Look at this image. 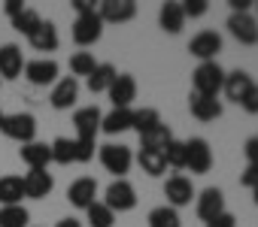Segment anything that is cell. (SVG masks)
Here are the masks:
<instances>
[{"instance_id":"cell-10","label":"cell","mask_w":258,"mask_h":227,"mask_svg":"<svg viewBox=\"0 0 258 227\" xmlns=\"http://www.w3.org/2000/svg\"><path fill=\"white\" fill-rule=\"evenodd\" d=\"M25 79L37 88L55 85L58 82V64L52 58H37V61H25Z\"/></svg>"},{"instance_id":"cell-1","label":"cell","mask_w":258,"mask_h":227,"mask_svg":"<svg viewBox=\"0 0 258 227\" xmlns=\"http://www.w3.org/2000/svg\"><path fill=\"white\" fill-rule=\"evenodd\" d=\"M0 134H4L7 140H16V143L28 146L37 137V119L31 116V112H13V116H4L0 119Z\"/></svg>"},{"instance_id":"cell-20","label":"cell","mask_w":258,"mask_h":227,"mask_svg":"<svg viewBox=\"0 0 258 227\" xmlns=\"http://www.w3.org/2000/svg\"><path fill=\"white\" fill-rule=\"evenodd\" d=\"M188 109H191V116H195L198 122H216V119H222V100H219V97L191 94Z\"/></svg>"},{"instance_id":"cell-13","label":"cell","mask_w":258,"mask_h":227,"mask_svg":"<svg viewBox=\"0 0 258 227\" xmlns=\"http://www.w3.org/2000/svg\"><path fill=\"white\" fill-rule=\"evenodd\" d=\"M22 73H25L22 46H16V43L0 46V79H19Z\"/></svg>"},{"instance_id":"cell-50","label":"cell","mask_w":258,"mask_h":227,"mask_svg":"<svg viewBox=\"0 0 258 227\" xmlns=\"http://www.w3.org/2000/svg\"><path fill=\"white\" fill-rule=\"evenodd\" d=\"M255 140H258V137H255Z\"/></svg>"},{"instance_id":"cell-49","label":"cell","mask_w":258,"mask_h":227,"mask_svg":"<svg viewBox=\"0 0 258 227\" xmlns=\"http://www.w3.org/2000/svg\"><path fill=\"white\" fill-rule=\"evenodd\" d=\"M255 7H258V0H255Z\"/></svg>"},{"instance_id":"cell-29","label":"cell","mask_w":258,"mask_h":227,"mask_svg":"<svg viewBox=\"0 0 258 227\" xmlns=\"http://www.w3.org/2000/svg\"><path fill=\"white\" fill-rule=\"evenodd\" d=\"M31 212L25 206H0V227H28Z\"/></svg>"},{"instance_id":"cell-5","label":"cell","mask_w":258,"mask_h":227,"mask_svg":"<svg viewBox=\"0 0 258 227\" xmlns=\"http://www.w3.org/2000/svg\"><path fill=\"white\" fill-rule=\"evenodd\" d=\"M210 167H213V149H210V143L204 137L185 140V170L204 176V173H210Z\"/></svg>"},{"instance_id":"cell-28","label":"cell","mask_w":258,"mask_h":227,"mask_svg":"<svg viewBox=\"0 0 258 227\" xmlns=\"http://www.w3.org/2000/svg\"><path fill=\"white\" fill-rule=\"evenodd\" d=\"M170 140H173V131L161 122V125H155L152 131L140 134V149H164Z\"/></svg>"},{"instance_id":"cell-32","label":"cell","mask_w":258,"mask_h":227,"mask_svg":"<svg viewBox=\"0 0 258 227\" xmlns=\"http://www.w3.org/2000/svg\"><path fill=\"white\" fill-rule=\"evenodd\" d=\"M85 218H88V227H112L115 212H112V209H106V206L97 200V203H91V206L85 209Z\"/></svg>"},{"instance_id":"cell-43","label":"cell","mask_w":258,"mask_h":227,"mask_svg":"<svg viewBox=\"0 0 258 227\" xmlns=\"http://www.w3.org/2000/svg\"><path fill=\"white\" fill-rule=\"evenodd\" d=\"M243 152H246V161H249V164H258V140H255V137H252V140H246Z\"/></svg>"},{"instance_id":"cell-15","label":"cell","mask_w":258,"mask_h":227,"mask_svg":"<svg viewBox=\"0 0 258 227\" xmlns=\"http://www.w3.org/2000/svg\"><path fill=\"white\" fill-rule=\"evenodd\" d=\"M22 182H25V197H31V200H43L55 188V179L49 170H28V176Z\"/></svg>"},{"instance_id":"cell-26","label":"cell","mask_w":258,"mask_h":227,"mask_svg":"<svg viewBox=\"0 0 258 227\" xmlns=\"http://www.w3.org/2000/svg\"><path fill=\"white\" fill-rule=\"evenodd\" d=\"M137 164L143 167L146 176H161L167 170V161H164V149H140L137 155Z\"/></svg>"},{"instance_id":"cell-30","label":"cell","mask_w":258,"mask_h":227,"mask_svg":"<svg viewBox=\"0 0 258 227\" xmlns=\"http://www.w3.org/2000/svg\"><path fill=\"white\" fill-rule=\"evenodd\" d=\"M149 227H182V221L173 206H155L149 212Z\"/></svg>"},{"instance_id":"cell-35","label":"cell","mask_w":258,"mask_h":227,"mask_svg":"<svg viewBox=\"0 0 258 227\" xmlns=\"http://www.w3.org/2000/svg\"><path fill=\"white\" fill-rule=\"evenodd\" d=\"M164 161H167V167H173V170H185V143L173 137V140L164 146Z\"/></svg>"},{"instance_id":"cell-47","label":"cell","mask_w":258,"mask_h":227,"mask_svg":"<svg viewBox=\"0 0 258 227\" xmlns=\"http://www.w3.org/2000/svg\"><path fill=\"white\" fill-rule=\"evenodd\" d=\"M252 194H255V203H258V188H255V191H252Z\"/></svg>"},{"instance_id":"cell-31","label":"cell","mask_w":258,"mask_h":227,"mask_svg":"<svg viewBox=\"0 0 258 227\" xmlns=\"http://www.w3.org/2000/svg\"><path fill=\"white\" fill-rule=\"evenodd\" d=\"M155 125H161V116H158V109H152V106L134 109V122H131V128H134L137 134H146V131H152Z\"/></svg>"},{"instance_id":"cell-9","label":"cell","mask_w":258,"mask_h":227,"mask_svg":"<svg viewBox=\"0 0 258 227\" xmlns=\"http://www.w3.org/2000/svg\"><path fill=\"white\" fill-rule=\"evenodd\" d=\"M97 16L103 25H124L137 16V4L134 0H103L97 7Z\"/></svg>"},{"instance_id":"cell-41","label":"cell","mask_w":258,"mask_h":227,"mask_svg":"<svg viewBox=\"0 0 258 227\" xmlns=\"http://www.w3.org/2000/svg\"><path fill=\"white\" fill-rule=\"evenodd\" d=\"M207 227H237V218H234L231 212H222V215H216L213 221H207Z\"/></svg>"},{"instance_id":"cell-4","label":"cell","mask_w":258,"mask_h":227,"mask_svg":"<svg viewBox=\"0 0 258 227\" xmlns=\"http://www.w3.org/2000/svg\"><path fill=\"white\" fill-rule=\"evenodd\" d=\"M103 206L112 209V212H131L137 206V191L127 179H115L109 188H106V197H103Z\"/></svg>"},{"instance_id":"cell-11","label":"cell","mask_w":258,"mask_h":227,"mask_svg":"<svg viewBox=\"0 0 258 227\" xmlns=\"http://www.w3.org/2000/svg\"><path fill=\"white\" fill-rule=\"evenodd\" d=\"M188 52L204 64V61H216V55L222 52V37L216 31H201L188 40Z\"/></svg>"},{"instance_id":"cell-48","label":"cell","mask_w":258,"mask_h":227,"mask_svg":"<svg viewBox=\"0 0 258 227\" xmlns=\"http://www.w3.org/2000/svg\"><path fill=\"white\" fill-rule=\"evenodd\" d=\"M0 119H4V109H0Z\"/></svg>"},{"instance_id":"cell-22","label":"cell","mask_w":258,"mask_h":227,"mask_svg":"<svg viewBox=\"0 0 258 227\" xmlns=\"http://www.w3.org/2000/svg\"><path fill=\"white\" fill-rule=\"evenodd\" d=\"M19 155H22V161L28 164V170H46L49 164H52V149L46 146V143H28V146H22L19 149Z\"/></svg>"},{"instance_id":"cell-17","label":"cell","mask_w":258,"mask_h":227,"mask_svg":"<svg viewBox=\"0 0 258 227\" xmlns=\"http://www.w3.org/2000/svg\"><path fill=\"white\" fill-rule=\"evenodd\" d=\"M76 97H79V82H76L73 76H64V79H58V82L52 85L49 103H52L55 109H70V106L76 103Z\"/></svg>"},{"instance_id":"cell-38","label":"cell","mask_w":258,"mask_h":227,"mask_svg":"<svg viewBox=\"0 0 258 227\" xmlns=\"http://www.w3.org/2000/svg\"><path fill=\"white\" fill-rule=\"evenodd\" d=\"M182 16L185 19H201V16H207V10H210V4L207 0H182Z\"/></svg>"},{"instance_id":"cell-46","label":"cell","mask_w":258,"mask_h":227,"mask_svg":"<svg viewBox=\"0 0 258 227\" xmlns=\"http://www.w3.org/2000/svg\"><path fill=\"white\" fill-rule=\"evenodd\" d=\"M55 227H82V221H79V218H61Z\"/></svg>"},{"instance_id":"cell-27","label":"cell","mask_w":258,"mask_h":227,"mask_svg":"<svg viewBox=\"0 0 258 227\" xmlns=\"http://www.w3.org/2000/svg\"><path fill=\"white\" fill-rule=\"evenodd\" d=\"M115 76H118V70H115L112 64H97V67H94V73L88 76V91H91V94L109 91V85L115 82Z\"/></svg>"},{"instance_id":"cell-39","label":"cell","mask_w":258,"mask_h":227,"mask_svg":"<svg viewBox=\"0 0 258 227\" xmlns=\"http://www.w3.org/2000/svg\"><path fill=\"white\" fill-rule=\"evenodd\" d=\"M240 185L243 188H258V164H249L246 170H243V176H240Z\"/></svg>"},{"instance_id":"cell-14","label":"cell","mask_w":258,"mask_h":227,"mask_svg":"<svg viewBox=\"0 0 258 227\" xmlns=\"http://www.w3.org/2000/svg\"><path fill=\"white\" fill-rule=\"evenodd\" d=\"M252 76L246 73V70H231V73H225V82H222V94L228 97V100H234V103H243V97L252 91Z\"/></svg>"},{"instance_id":"cell-44","label":"cell","mask_w":258,"mask_h":227,"mask_svg":"<svg viewBox=\"0 0 258 227\" xmlns=\"http://www.w3.org/2000/svg\"><path fill=\"white\" fill-rule=\"evenodd\" d=\"M70 7L76 10V16H85V13H94V10H97V7L91 4V0H73Z\"/></svg>"},{"instance_id":"cell-45","label":"cell","mask_w":258,"mask_h":227,"mask_svg":"<svg viewBox=\"0 0 258 227\" xmlns=\"http://www.w3.org/2000/svg\"><path fill=\"white\" fill-rule=\"evenodd\" d=\"M255 4V0H228V7L231 13H249V7Z\"/></svg>"},{"instance_id":"cell-16","label":"cell","mask_w":258,"mask_h":227,"mask_svg":"<svg viewBox=\"0 0 258 227\" xmlns=\"http://www.w3.org/2000/svg\"><path fill=\"white\" fill-rule=\"evenodd\" d=\"M67 200H70V206H76V209H88L91 203H97V182L88 179V176L76 179V182L67 188Z\"/></svg>"},{"instance_id":"cell-23","label":"cell","mask_w":258,"mask_h":227,"mask_svg":"<svg viewBox=\"0 0 258 227\" xmlns=\"http://www.w3.org/2000/svg\"><path fill=\"white\" fill-rule=\"evenodd\" d=\"M131 122H134V109H112V112H106V116L100 119V131L115 137V134L131 131Z\"/></svg>"},{"instance_id":"cell-34","label":"cell","mask_w":258,"mask_h":227,"mask_svg":"<svg viewBox=\"0 0 258 227\" xmlns=\"http://www.w3.org/2000/svg\"><path fill=\"white\" fill-rule=\"evenodd\" d=\"M94 67H97V61H94V55L91 52H76L73 58H70V73H73V79L76 76H91L94 73Z\"/></svg>"},{"instance_id":"cell-19","label":"cell","mask_w":258,"mask_h":227,"mask_svg":"<svg viewBox=\"0 0 258 227\" xmlns=\"http://www.w3.org/2000/svg\"><path fill=\"white\" fill-rule=\"evenodd\" d=\"M100 109L97 106H82V109H76V116H73V128H76V137H88V140H94L97 137V131H100Z\"/></svg>"},{"instance_id":"cell-33","label":"cell","mask_w":258,"mask_h":227,"mask_svg":"<svg viewBox=\"0 0 258 227\" xmlns=\"http://www.w3.org/2000/svg\"><path fill=\"white\" fill-rule=\"evenodd\" d=\"M52 161L55 164H61V167H67V164H76V152H73V140H67V137H58L52 146Z\"/></svg>"},{"instance_id":"cell-18","label":"cell","mask_w":258,"mask_h":227,"mask_svg":"<svg viewBox=\"0 0 258 227\" xmlns=\"http://www.w3.org/2000/svg\"><path fill=\"white\" fill-rule=\"evenodd\" d=\"M195 209H198V218H201V221H213L216 215L225 212V194H222L219 188H204Z\"/></svg>"},{"instance_id":"cell-36","label":"cell","mask_w":258,"mask_h":227,"mask_svg":"<svg viewBox=\"0 0 258 227\" xmlns=\"http://www.w3.org/2000/svg\"><path fill=\"white\" fill-rule=\"evenodd\" d=\"M40 22H43V19H40V13H37V10H25L22 16H16V19H13V28H16L19 34L31 37V34H34V28H37Z\"/></svg>"},{"instance_id":"cell-40","label":"cell","mask_w":258,"mask_h":227,"mask_svg":"<svg viewBox=\"0 0 258 227\" xmlns=\"http://www.w3.org/2000/svg\"><path fill=\"white\" fill-rule=\"evenodd\" d=\"M246 112H249V116H258V85H252V91L243 97V103H240Z\"/></svg>"},{"instance_id":"cell-37","label":"cell","mask_w":258,"mask_h":227,"mask_svg":"<svg viewBox=\"0 0 258 227\" xmlns=\"http://www.w3.org/2000/svg\"><path fill=\"white\" fill-rule=\"evenodd\" d=\"M94 140H88V137H76L73 140V152H76V164H88L91 158H94Z\"/></svg>"},{"instance_id":"cell-42","label":"cell","mask_w":258,"mask_h":227,"mask_svg":"<svg viewBox=\"0 0 258 227\" xmlns=\"http://www.w3.org/2000/svg\"><path fill=\"white\" fill-rule=\"evenodd\" d=\"M25 10H28V7H25V4H22V0H7V4H4V13H7V16H10V22H13V19H16V16H22V13H25Z\"/></svg>"},{"instance_id":"cell-2","label":"cell","mask_w":258,"mask_h":227,"mask_svg":"<svg viewBox=\"0 0 258 227\" xmlns=\"http://www.w3.org/2000/svg\"><path fill=\"white\" fill-rule=\"evenodd\" d=\"M222 82H225V70L216 61H204L191 73V88H195V94H204V97H219Z\"/></svg>"},{"instance_id":"cell-7","label":"cell","mask_w":258,"mask_h":227,"mask_svg":"<svg viewBox=\"0 0 258 227\" xmlns=\"http://www.w3.org/2000/svg\"><path fill=\"white\" fill-rule=\"evenodd\" d=\"M228 34L240 43V46H255L258 43V22L252 13H231L228 19Z\"/></svg>"},{"instance_id":"cell-21","label":"cell","mask_w":258,"mask_h":227,"mask_svg":"<svg viewBox=\"0 0 258 227\" xmlns=\"http://www.w3.org/2000/svg\"><path fill=\"white\" fill-rule=\"evenodd\" d=\"M28 43L34 52H55L58 49V28L52 22H40L34 28V34L28 37Z\"/></svg>"},{"instance_id":"cell-12","label":"cell","mask_w":258,"mask_h":227,"mask_svg":"<svg viewBox=\"0 0 258 227\" xmlns=\"http://www.w3.org/2000/svg\"><path fill=\"white\" fill-rule=\"evenodd\" d=\"M164 197H167V206L179 209V206H188L195 200V185L188 176H170L164 182Z\"/></svg>"},{"instance_id":"cell-25","label":"cell","mask_w":258,"mask_h":227,"mask_svg":"<svg viewBox=\"0 0 258 227\" xmlns=\"http://www.w3.org/2000/svg\"><path fill=\"white\" fill-rule=\"evenodd\" d=\"M25 182L22 176H0V206H22Z\"/></svg>"},{"instance_id":"cell-8","label":"cell","mask_w":258,"mask_h":227,"mask_svg":"<svg viewBox=\"0 0 258 227\" xmlns=\"http://www.w3.org/2000/svg\"><path fill=\"white\" fill-rule=\"evenodd\" d=\"M106 94L112 100V109H131V103L137 100V79L131 73H118Z\"/></svg>"},{"instance_id":"cell-6","label":"cell","mask_w":258,"mask_h":227,"mask_svg":"<svg viewBox=\"0 0 258 227\" xmlns=\"http://www.w3.org/2000/svg\"><path fill=\"white\" fill-rule=\"evenodd\" d=\"M100 37H103V22H100L97 10L85 13V16H76V22H73V43L76 46H82V49L94 46Z\"/></svg>"},{"instance_id":"cell-24","label":"cell","mask_w":258,"mask_h":227,"mask_svg":"<svg viewBox=\"0 0 258 227\" xmlns=\"http://www.w3.org/2000/svg\"><path fill=\"white\" fill-rule=\"evenodd\" d=\"M158 25L164 34H179L182 25H185V16H182V7L176 4V0H167V4H161L158 10Z\"/></svg>"},{"instance_id":"cell-3","label":"cell","mask_w":258,"mask_h":227,"mask_svg":"<svg viewBox=\"0 0 258 227\" xmlns=\"http://www.w3.org/2000/svg\"><path fill=\"white\" fill-rule=\"evenodd\" d=\"M100 164H103V170L106 173H112V176H118V179H124V173L131 170V164H134V155H131V149L127 146H115V143H106V146H100Z\"/></svg>"}]
</instances>
